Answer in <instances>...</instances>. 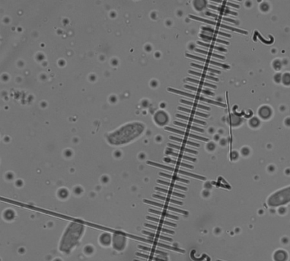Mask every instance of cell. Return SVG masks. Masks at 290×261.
Returning <instances> with one entry per match:
<instances>
[{"label":"cell","instance_id":"cell-29","mask_svg":"<svg viewBox=\"0 0 290 261\" xmlns=\"http://www.w3.org/2000/svg\"><path fill=\"white\" fill-rule=\"evenodd\" d=\"M180 102H182V103L183 104H186V105H191V106H194V107L199 108V109H206V110H210V108L207 107V106H204V105H199V104L196 103V102H190V101H186V100H183V99L180 100Z\"/></svg>","mask_w":290,"mask_h":261},{"label":"cell","instance_id":"cell-49","mask_svg":"<svg viewBox=\"0 0 290 261\" xmlns=\"http://www.w3.org/2000/svg\"><path fill=\"white\" fill-rule=\"evenodd\" d=\"M241 152L243 156H248V154H249V153H250V151H249V148H248V147H245L241 149Z\"/></svg>","mask_w":290,"mask_h":261},{"label":"cell","instance_id":"cell-26","mask_svg":"<svg viewBox=\"0 0 290 261\" xmlns=\"http://www.w3.org/2000/svg\"><path fill=\"white\" fill-rule=\"evenodd\" d=\"M191 65L194 67L201 69V70H206V71H209V72H210V73L212 72V73H214V74H221V72L219 71V70H214V69L210 68V67H204V66H202V65H198V64H196V63H191Z\"/></svg>","mask_w":290,"mask_h":261},{"label":"cell","instance_id":"cell-44","mask_svg":"<svg viewBox=\"0 0 290 261\" xmlns=\"http://www.w3.org/2000/svg\"><path fill=\"white\" fill-rule=\"evenodd\" d=\"M136 255H137V256H139V257H142L147 258V259L152 260H155V261H166V260H164L161 259V258L149 256V255H145V254H140V253H137V254H136Z\"/></svg>","mask_w":290,"mask_h":261},{"label":"cell","instance_id":"cell-16","mask_svg":"<svg viewBox=\"0 0 290 261\" xmlns=\"http://www.w3.org/2000/svg\"><path fill=\"white\" fill-rule=\"evenodd\" d=\"M174 124H176V125H178V126L183 127V128H187V129L192 130V131H196V132H202V133H203V132H204V131H203V129H201V128H197V127L192 126V125H191V124H183V123L179 122V121H174Z\"/></svg>","mask_w":290,"mask_h":261},{"label":"cell","instance_id":"cell-2","mask_svg":"<svg viewBox=\"0 0 290 261\" xmlns=\"http://www.w3.org/2000/svg\"><path fill=\"white\" fill-rule=\"evenodd\" d=\"M290 200V188L276 193L269 200L270 205H278L286 203Z\"/></svg>","mask_w":290,"mask_h":261},{"label":"cell","instance_id":"cell-23","mask_svg":"<svg viewBox=\"0 0 290 261\" xmlns=\"http://www.w3.org/2000/svg\"><path fill=\"white\" fill-rule=\"evenodd\" d=\"M146 219H148V220H151V221H156V222H158V223H160V224H166V225H169V226H171V227H177L176 224L169 222V221H164V220H161V219L156 218L150 217V216H146Z\"/></svg>","mask_w":290,"mask_h":261},{"label":"cell","instance_id":"cell-14","mask_svg":"<svg viewBox=\"0 0 290 261\" xmlns=\"http://www.w3.org/2000/svg\"><path fill=\"white\" fill-rule=\"evenodd\" d=\"M206 0H194L193 5L195 9L197 11H202L206 6Z\"/></svg>","mask_w":290,"mask_h":261},{"label":"cell","instance_id":"cell-34","mask_svg":"<svg viewBox=\"0 0 290 261\" xmlns=\"http://www.w3.org/2000/svg\"><path fill=\"white\" fill-rule=\"evenodd\" d=\"M142 234L146 235H149V236L152 237H156V238H159V239H162V240H168V241H172V239L170 238V237H166L164 236H161V235H158V234H153V233H150L149 231H142Z\"/></svg>","mask_w":290,"mask_h":261},{"label":"cell","instance_id":"cell-31","mask_svg":"<svg viewBox=\"0 0 290 261\" xmlns=\"http://www.w3.org/2000/svg\"><path fill=\"white\" fill-rule=\"evenodd\" d=\"M145 225L148 228H152V229H156L159 231H162V232H165V233H168L171 234V235H174L175 234V231H170V230L165 229V228H163L160 226H156V225H152V224H145Z\"/></svg>","mask_w":290,"mask_h":261},{"label":"cell","instance_id":"cell-46","mask_svg":"<svg viewBox=\"0 0 290 261\" xmlns=\"http://www.w3.org/2000/svg\"><path fill=\"white\" fill-rule=\"evenodd\" d=\"M270 9V5L267 2H263L261 5H260V10L265 12H267L268 10Z\"/></svg>","mask_w":290,"mask_h":261},{"label":"cell","instance_id":"cell-43","mask_svg":"<svg viewBox=\"0 0 290 261\" xmlns=\"http://www.w3.org/2000/svg\"><path fill=\"white\" fill-rule=\"evenodd\" d=\"M212 1H213V2H218V3L222 4V5H225L226 7V6H232V7L236 8V9H239V5H234V4L231 3V2H226V1H224V0H212Z\"/></svg>","mask_w":290,"mask_h":261},{"label":"cell","instance_id":"cell-54","mask_svg":"<svg viewBox=\"0 0 290 261\" xmlns=\"http://www.w3.org/2000/svg\"><path fill=\"white\" fill-rule=\"evenodd\" d=\"M133 261H140V260H133Z\"/></svg>","mask_w":290,"mask_h":261},{"label":"cell","instance_id":"cell-28","mask_svg":"<svg viewBox=\"0 0 290 261\" xmlns=\"http://www.w3.org/2000/svg\"><path fill=\"white\" fill-rule=\"evenodd\" d=\"M156 190L162 192V193H168V194H171L172 195V196H178V197H180V198H185V196H184V195L180 194V193H176V192L171 191V190H168V189H161V188H159V187H156Z\"/></svg>","mask_w":290,"mask_h":261},{"label":"cell","instance_id":"cell-17","mask_svg":"<svg viewBox=\"0 0 290 261\" xmlns=\"http://www.w3.org/2000/svg\"><path fill=\"white\" fill-rule=\"evenodd\" d=\"M165 154H166L167 155H171V156L176 157L183 158V159L187 160H189V161H193V162H196V159H195V158L185 156V155H183V154H177V153H175V152H173V151H167L166 152H165Z\"/></svg>","mask_w":290,"mask_h":261},{"label":"cell","instance_id":"cell-13","mask_svg":"<svg viewBox=\"0 0 290 261\" xmlns=\"http://www.w3.org/2000/svg\"><path fill=\"white\" fill-rule=\"evenodd\" d=\"M199 37L203 38L205 40H212V41H214V42L221 43V44H226V45H229V42H228V41H225V40H220V39L216 38V37H213V36H209V35H204V34H200V35H199Z\"/></svg>","mask_w":290,"mask_h":261},{"label":"cell","instance_id":"cell-37","mask_svg":"<svg viewBox=\"0 0 290 261\" xmlns=\"http://www.w3.org/2000/svg\"><path fill=\"white\" fill-rule=\"evenodd\" d=\"M138 247L140 249H142V250H145V251H150V252H153V253H155V254H161V255H163V256H167V255H168V254H167V253L162 252V251H159V250H156V249L149 248V247H144V246H142V245H139Z\"/></svg>","mask_w":290,"mask_h":261},{"label":"cell","instance_id":"cell-38","mask_svg":"<svg viewBox=\"0 0 290 261\" xmlns=\"http://www.w3.org/2000/svg\"><path fill=\"white\" fill-rule=\"evenodd\" d=\"M208 7L212 9H215V10H218V12H220L221 13H226V14H231L233 15H237V13L234 12H232V11L227 10V9H222L221 7H215V6H213V5H208Z\"/></svg>","mask_w":290,"mask_h":261},{"label":"cell","instance_id":"cell-50","mask_svg":"<svg viewBox=\"0 0 290 261\" xmlns=\"http://www.w3.org/2000/svg\"><path fill=\"white\" fill-rule=\"evenodd\" d=\"M231 157H232V159L233 160H236V159H238V154L236 152V151H233V152L231 154Z\"/></svg>","mask_w":290,"mask_h":261},{"label":"cell","instance_id":"cell-20","mask_svg":"<svg viewBox=\"0 0 290 261\" xmlns=\"http://www.w3.org/2000/svg\"><path fill=\"white\" fill-rule=\"evenodd\" d=\"M164 160L165 162H167V163H173V164L177 165V166H180V167H186V168H189V169H194V167H193V166H191V165L187 164V163H181V162L177 161V160H173L170 159V158H164Z\"/></svg>","mask_w":290,"mask_h":261},{"label":"cell","instance_id":"cell-32","mask_svg":"<svg viewBox=\"0 0 290 261\" xmlns=\"http://www.w3.org/2000/svg\"><path fill=\"white\" fill-rule=\"evenodd\" d=\"M189 74H193V75H195V76H198L203 77V78H206V79H211V80L216 81V82L218 80V78H215V77L211 76L206 75V74H201V73L195 72V71H192V70H190V71H189Z\"/></svg>","mask_w":290,"mask_h":261},{"label":"cell","instance_id":"cell-24","mask_svg":"<svg viewBox=\"0 0 290 261\" xmlns=\"http://www.w3.org/2000/svg\"><path fill=\"white\" fill-rule=\"evenodd\" d=\"M178 110L188 112V113H191V114H194L196 115L201 116V117L208 118L209 116H210L208 114H204V113H203V112H196V111L191 110V109H184V108H182V107H178Z\"/></svg>","mask_w":290,"mask_h":261},{"label":"cell","instance_id":"cell-10","mask_svg":"<svg viewBox=\"0 0 290 261\" xmlns=\"http://www.w3.org/2000/svg\"><path fill=\"white\" fill-rule=\"evenodd\" d=\"M258 115L263 119H269L272 115V110L268 105H263L258 109Z\"/></svg>","mask_w":290,"mask_h":261},{"label":"cell","instance_id":"cell-36","mask_svg":"<svg viewBox=\"0 0 290 261\" xmlns=\"http://www.w3.org/2000/svg\"><path fill=\"white\" fill-rule=\"evenodd\" d=\"M195 51L198 53H200V54H203L208 55V56H212L213 57L219 58V59H222V60H225V57L221 56V55H218V54H213V53L212 52H209V51H203V50L197 49V48H196Z\"/></svg>","mask_w":290,"mask_h":261},{"label":"cell","instance_id":"cell-11","mask_svg":"<svg viewBox=\"0 0 290 261\" xmlns=\"http://www.w3.org/2000/svg\"><path fill=\"white\" fill-rule=\"evenodd\" d=\"M242 118L235 114H231L229 116V122L232 127L239 126L242 123Z\"/></svg>","mask_w":290,"mask_h":261},{"label":"cell","instance_id":"cell-51","mask_svg":"<svg viewBox=\"0 0 290 261\" xmlns=\"http://www.w3.org/2000/svg\"><path fill=\"white\" fill-rule=\"evenodd\" d=\"M85 252H87L88 254H91V253L93 251V248L91 247H90V246H87V247L85 248Z\"/></svg>","mask_w":290,"mask_h":261},{"label":"cell","instance_id":"cell-4","mask_svg":"<svg viewBox=\"0 0 290 261\" xmlns=\"http://www.w3.org/2000/svg\"><path fill=\"white\" fill-rule=\"evenodd\" d=\"M147 163L149 165H152V166H154V167H159V168H161V169H164V170H170V171L175 172V173H176V174H183V175L188 176L190 177H194V178L200 179V180H206V177L203 176H199L195 174H191V173H188V172L183 171V170H178V169L177 168H174V167H168V166H164V165L160 164V163H154V162H152V161H147Z\"/></svg>","mask_w":290,"mask_h":261},{"label":"cell","instance_id":"cell-6","mask_svg":"<svg viewBox=\"0 0 290 261\" xmlns=\"http://www.w3.org/2000/svg\"><path fill=\"white\" fill-rule=\"evenodd\" d=\"M186 57H189V58H192V59H194V60H199V61H202V62H205V63H209V64H213V65H215V66H218V67H222V68H225V69L230 68V67H229V65L218 63V62H215V61H213V60H209V59H206V58H203V57H200L194 56V55L190 54H186Z\"/></svg>","mask_w":290,"mask_h":261},{"label":"cell","instance_id":"cell-25","mask_svg":"<svg viewBox=\"0 0 290 261\" xmlns=\"http://www.w3.org/2000/svg\"><path fill=\"white\" fill-rule=\"evenodd\" d=\"M149 212H152V213H155V214L159 215H163V216H164V217L170 218H172V219H175V220H178L179 219L178 217H177V216H175V215H172L168 214V213H167L166 212H159V211L154 210V209H149Z\"/></svg>","mask_w":290,"mask_h":261},{"label":"cell","instance_id":"cell-3","mask_svg":"<svg viewBox=\"0 0 290 261\" xmlns=\"http://www.w3.org/2000/svg\"><path fill=\"white\" fill-rule=\"evenodd\" d=\"M168 90L169 92H171V93H175V94L182 95V96H184L189 97V98H192V99H196V100H199V101H203V102H208V103H211V104H213V105H218V106H221V107H226V104L221 103V102H217V101H214V100H210V99H208L203 98V97L199 96H197V95H196V94H191V93H185V92L180 91V90H175V89H172V88H168Z\"/></svg>","mask_w":290,"mask_h":261},{"label":"cell","instance_id":"cell-7","mask_svg":"<svg viewBox=\"0 0 290 261\" xmlns=\"http://www.w3.org/2000/svg\"><path fill=\"white\" fill-rule=\"evenodd\" d=\"M155 121L159 124V126H163L164 124H166L169 121V117L167 115V113L164 111H159L155 115L154 117Z\"/></svg>","mask_w":290,"mask_h":261},{"label":"cell","instance_id":"cell-33","mask_svg":"<svg viewBox=\"0 0 290 261\" xmlns=\"http://www.w3.org/2000/svg\"><path fill=\"white\" fill-rule=\"evenodd\" d=\"M170 138H171V140H176V141H178V142H181V143H183V144H189V145H191V146H195V147H199V144H196V143H194V142L189 141V140H185V139L178 138V137H173V136H171V137H170Z\"/></svg>","mask_w":290,"mask_h":261},{"label":"cell","instance_id":"cell-42","mask_svg":"<svg viewBox=\"0 0 290 261\" xmlns=\"http://www.w3.org/2000/svg\"><path fill=\"white\" fill-rule=\"evenodd\" d=\"M260 120L256 117L251 118L250 119V121H249V125L253 128H257V127L260 125Z\"/></svg>","mask_w":290,"mask_h":261},{"label":"cell","instance_id":"cell-5","mask_svg":"<svg viewBox=\"0 0 290 261\" xmlns=\"http://www.w3.org/2000/svg\"><path fill=\"white\" fill-rule=\"evenodd\" d=\"M113 245L117 251H123L126 246V236L122 231H116L113 237Z\"/></svg>","mask_w":290,"mask_h":261},{"label":"cell","instance_id":"cell-12","mask_svg":"<svg viewBox=\"0 0 290 261\" xmlns=\"http://www.w3.org/2000/svg\"><path fill=\"white\" fill-rule=\"evenodd\" d=\"M206 15H208V16L213 17L214 18H215L216 20L217 19H220V20H222V21H229V22H231V23H234V24H235V25H239V22H238V21H235V20L231 19V18H225V17H223V16L218 15H215V14H214V13H211V12H206Z\"/></svg>","mask_w":290,"mask_h":261},{"label":"cell","instance_id":"cell-41","mask_svg":"<svg viewBox=\"0 0 290 261\" xmlns=\"http://www.w3.org/2000/svg\"><path fill=\"white\" fill-rule=\"evenodd\" d=\"M101 242L104 245H108L110 242V235L107 234H104L101 236V239H100Z\"/></svg>","mask_w":290,"mask_h":261},{"label":"cell","instance_id":"cell-19","mask_svg":"<svg viewBox=\"0 0 290 261\" xmlns=\"http://www.w3.org/2000/svg\"><path fill=\"white\" fill-rule=\"evenodd\" d=\"M176 117L177 118H182V119L187 120V121H191V122H195V123H196V124H202V125H205V124H206V123L205 122V121H200V120H197V119H196V118H194L188 117V116H185V115H182L177 114Z\"/></svg>","mask_w":290,"mask_h":261},{"label":"cell","instance_id":"cell-47","mask_svg":"<svg viewBox=\"0 0 290 261\" xmlns=\"http://www.w3.org/2000/svg\"><path fill=\"white\" fill-rule=\"evenodd\" d=\"M215 147H216V145L213 142H210L206 144V149L209 151H213L215 149Z\"/></svg>","mask_w":290,"mask_h":261},{"label":"cell","instance_id":"cell-18","mask_svg":"<svg viewBox=\"0 0 290 261\" xmlns=\"http://www.w3.org/2000/svg\"><path fill=\"white\" fill-rule=\"evenodd\" d=\"M201 29H202L203 31H205V32H211V33L214 34V35H221V36H224V37H231V35H229V34L224 33V32L215 30V29H213V28H208V27H202V28H201Z\"/></svg>","mask_w":290,"mask_h":261},{"label":"cell","instance_id":"cell-22","mask_svg":"<svg viewBox=\"0 0 290 261\" xmlns=\"http://www.w3.org/2000/svg\"><path fill=\"white\" fill-rule=\"evenodd\" d=\"M216 26L220 27V28H226V29L232 31V32H238V33L244 34V35H247V34H248V32H247L246 31L241 30V29H237V28H232V27H231V26H228V25H224V24H221V23H219V22H217Z\"/></svg>","mask_w":290,"mask_h":261},{"label":"cell","instance_id":"cell-1","mask_svg":"<svg viewBox=\"0 0 290 261\" xmlns=\"http://www.w3.org/2000/svg\"><path fill=\"white\" fill-rule=\"evenodd\" d=\"M84 230L83 224L78 221L72 223L67 228L64 234L63 240L60 244V251L65 253H69L71 249L75 246L80 238L81 235Z\"/></svg>","mask_w":290,"mask_h":261},{"label":"cell","instance_id":"cell-27","mask_svg":"<svg viewBox=\"0 0 290 261\" xmlns=\"http://www.w3.org/2000/svg\"><path fill=\"white\" fill-rule=\"evenodd\" d=\"M152 196H153L154 198L164 200V201H169V202H171V203H174V204H177V205H183V202H182V201H177V200L172 199H170V198H167V197L161 196H159V195H153Z\"/></svg>","mask_w":290,"mask_h":261},{"label":"cell","instance_id":"cell-52","mask_svg":"<svg viewBox=\"0 0 290 261\" xmlns=\"http://www.w3.org/2000/svg\"><path fill=\"white\" fill-rule=\"evenodd\" d=\"M226 140L225 138H223V139H222V140H220V144L221 145H223V146H225L226 144Z\"/></svg>","mask_w":290,"mask_h":261},{"label":"cell","instance_id":"cell-15","mask_svg":"<svg viewBox=\"0 0 290 261\" xmlns=\"http://www.w3.org/2000/svg\"><path fill=\"white\" fill-rule=\"evenodd\" d=\"M184 87H185L186 89H189V90H193V91L198 92V93H203V94L208 95V96H214V93H213V92L210 91V90H203V89H201V88L194 87V86H188V85H185V86H184Z\"/></svg>","mask_w":290,"mask_h":261},{"label":"cell","instance_id":"cell-45","mask_svg":"<svg viewBox=\"0 0 290 261\" xmlns=\"http://www.w3.org/2000/svg\"><path fill=\"white\" fill-rule=\"evenodd\" d=\"M283 83L286 85H289L290 84V74H284L283 77Z\"/></svg>","mask_w":290,"mask_h":261},{"label":"cell","instance_id":"cell-8","mask_svg":"<svg viewBox=\"0 0 290 261\" xmlns=\"http://www.w3.org/2000/svg\"><path fill=\"white\" fill-rule=\"evenodd\" d=\"M164 130H166V131H169V132H175V133L179 134V135H184V136H187V137H193V138L197 139V140H203V141H208L209 140L208 138H206V137H199V136H197V135H193V134L188 133V132H183V131H180V130L175 129V128H170V127H165V128H164Z\"/></svg>","mask_w":290,"mask_h":261},{"label":"cell","instance_id":"cell-53","mask_svg":"<svg viewBox=\"0 0 290 261\" xmlns=\"http://www.w3.org/2000/svg\"><path fill=\"white\" fill-rule=\"evenodd\" d=\"M214 139H215V140H218V139H219V135H215V136H214Z\"/></svg>","mask_w":290,"mask_h":261},{"label":"cell","instance_id":"cell-30","mask_svg":"<svg viewBox=\"0 0 290 261\" xmlns=\"http://www.w3.org/2000/svg\"><path fill=\"white\" fill-rule=\"evenodd\" d=\"M168 147H172V148H175V149L180 150V151H185V152H188L191 153V154H197V151H193V150L188 149V148H186L184 147H182V146H178V145H175V144H168Z\"/></svg>","mask_w":290,"mask_h":261},{"label":"cell","instance_id":"cell-35","mask_svg":"<svg viewBox=\"0 0 290 261\" xmlns=\"http://www.w3.org/2000/svg\"><path fill=\"white\" fill-rule=\"evenodd\" d=\"M197 44H199V45L204 46V47H209V48H212V49L217 50V51H221V52H226V51H227V50L225 49V48H222V47H216V46H214L213 45V44H205V43L200 42V41H197Z\"/></svg>","mask_w":290,"mask_h":261},{"label":"cell","instance_id":"cell-40","mask_svg":"<svg viewBox=\"0 0 290 261\" xmlns=\"http://www.w3.org/2000/svg\"><path fill=\"white\" fill-rule=\"evenodd\" d=\"M159 175L161 176H164V177H167V178H169V179H172V180L180 181V182H187V183H188V182H189V181L187 180V179H181V178H179V177H178V176H174L168 175V174H163V173H160V174H159Z\"/></svg>","mask_w":290,"mask_h":261},{"label":"cell","instance_id":"cell-21","mask_svg":"<svg viewBox=\"0 0 290 261\" xmlns=\"http://www.w3.org/2000/svg\"><path fill=\"white\" fill-rule=\"evenodd\" d=\"M185 80L186 81H189V82H194V83H196V84L201 85V86H207V87L213 88V89H215V88H216V86H215V85L210 84V83H208V82H203V81L197 80V79H192V78H187V79H186Z\"/></svg>","mask_w":290,"mask_h":261},{"label":"cell","instance_id":"cell-39","mask_svg":"<svg viewBox=\"0 0 290 261\" xmlns=\"http://www.w3.org/2000/svg\"><path fill=\"white\" fill-rule=\"evenodd\" d=\"M159 183H160V184H163V185H166V186H171V187H173V188H176V189H182V190H187V188L186 187H183V186H178V185H176V184H173V183H171V182H165V181H161V180H158L157 181Z\"/></svg>","mask_w":290,"mask_h":261},{"label":"cell","instance_id":"cell-9","mask_svg":"<svg viewBox=\"0 0 290 261\" xmlns=\"http://www.w3.org/2000/svg\"><path fill=\"white\" fill-rule=\"evenodd\" d=\"M143 201L145 202V203L149 204V205H156V206H158V207H161V208H163V209H168V210H171V211H173V212H178V213H181V214H183V215H188V212H186V211L181 210V209H176V208H173V207L168 206V205H164V204L158 203V202H155V201H149V200H147V199H144Z\"/></svg>","mask_w":290,"mask_h":261},{"label":"cell","instance_id":"cell-55","mask_svg":"<svg viewBox=\"0 0 290 261\" xmlns=\"http://www.w3.org/2000/svg\"><path fill=\"white\" fill-rule=\"evenodd\" d=\"M237 1H241V0H237Z\"/></svg>","mask_w":290,"mask_h":261},{"label":"cell","instance_id":"cell-48","mask_svg":"<svg viewBox=\"0 0 290 261\" xmlns=\"http://www.w3.org/2000/svg\"><path fill=\"white\" fill-rule=\"evenodd\" d=\"M273 66L276 70H280V69L281 68V63H280V61L279 60H276L274 62H273Z\"/></svg>","mask_w":290,"mask_h":261}]
</instances>
